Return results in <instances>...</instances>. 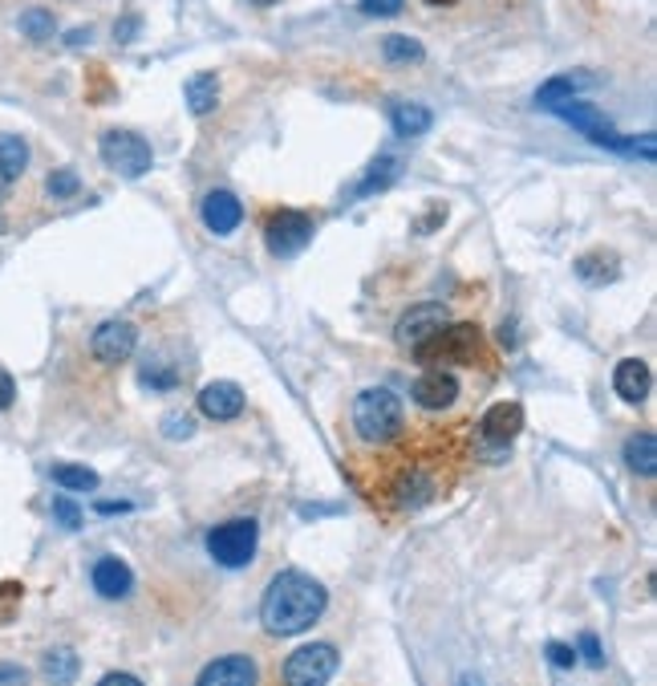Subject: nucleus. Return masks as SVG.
Masks as SVG:
<instances>
[{
  "instance_id": "nucleus-1",
  "label": "nucleus",
  "mask_w": 657,
  "mask_h": 686,
  "mask_svg": "<svg viewBox=\"0 0 657 686\" xmlns=\"http://www.w3.org/2000/svg\"><path fill=\"white\" fill-rule=\"evenodd\" d=\"M325 606H329V593L317 577L309 573H281L264 589V601H260V621L264 630L276 633V638H293V633H305L321 621Z\"/></svg>"
},
{
  "instance_id": "nucleus-2",
  "label": "nucleus",
  "mask_w": 657,
  "mask_h": 686,
  "mask_svg": "<svg viewBox=\"0 0 657 686\" xmlns=\"http://www.w3.org/2000/svg\"><path fill=\"white\" fill-rule=\"evenodd\" d=\"M353 427L362 435L365 443H394L406 427V411H403V398L386 386H370V391L358 394V403H353Z\"/></svg>"
},
{
  "instance_id": "nucleus-3",
  "label": "nucleus",
  "mask_w": 657,
  "mask_h": 686,
  "mask_svg": "<svg viewBox=\"0 0 657 686\" xmlns=\"http://www.w3.org/2000/svg\"><path fill=\"white\" fill-rule=\"evenodd\" d=\"M479 325L471 322H458V325H443L434 337H427L422 346L410 350L415 362H422L427 370H446V366H458V362H475V353H479Z\"/></svg>"
},
{
  "instance_id": "nucleus-4",
  "label": "nucleus",
  "mask_w": 657,
  "mask_h": 686,
  "mask_svg": "<svg viewBox=\"0 0 657 686\" xmlns=\"http://www.w3.org/2000/svg\"><path fill=\"white\" fill-rule=\"evenodd\" d=\"M256 549H260V525L252 516L248 520H228L207 532V552H212L215 565L224 569H243L256 561Z\"/></svg>"
},
{
  "instance_id": "nucleus-5",
  "label": "nucleus",
  "mask_w": 657,
  "mask_h": 686,
  "mask_svg": "<svg viewBox=\"0 0 657 686\" xmlns=\"http://www.w3.org/2000/svg\"><path fill=\"white\" fill-rule=\"evenodd\" d=\"M98 150H102V162L122 179H143L150 171V162H155L150 143L135 131H106Z\"/></svg>"
},
{
  "instance_id": "nucleus-6",
  "label": "nucleus",
  "mask_w": 657,
  "mask_h": 686,
  "mask_svg": "<svg viewBox=\"0 0 657 686\" xmlns=\"http://www.w3.org/2000/svg\"><path fill=\"white\" fill-rule=\"evenodd\" d=\"M341 666V654H337L329 642H309V646L293 650L284 659V686H325Z\"/></svg>"
},
{
  "instance_id": "nucleus-7",
  "label": "nucleus",
  "mask_w": 657,
  "mask_h": 686,
  "mask_svg": "<svg viewBox=\"0 0 657 686\" xmlns=\"http://www.w3.org/2000/svg\"><path fill=\"white\" fill-rule=\"evenodd\" d=\"M313 232H317L313 216L309 212H296V207H276L264 220V244L276 256H296L301 248H309Z\"/></svg>"
},
{
  "instance_id": "nucleus-8",
  "label": "nucleus",
  "mask_w": 657,
  "mask_h": 686,
  "mask_svg": "<svg viewBox=\"0 0 657 686\" xmlns=\"http://www.w3.org/2000/svg\"><path fill=\"white\" fill-rule=\"evenodd\" d=\"M443 325H446L443 305H439V301H422V305H410V310L403 313V322L394 325V341H398L403 350H415L427 337L439 334Z\"/></svg>"
},
{
  "instance_id": "nucleus-9",
  "label": "nucleus",
  "mask_w": 657,
  "mask_h": 686,
  "mask_svg": "<svg viewBox=\"0 0 657 686\" xmlns=\"http://www.w3.org/2000/svg\"><path fill=\"white\" fill-rule=\"evenodd\" d=\"M138 346V329L131 322H102L94 329V337H90V353H94L98 362H106V366H118L126 362L131 353H135Z\"/></svg>"
},
{
  "instance_id": "nucleus-10",
  "label": "nucleus",
  "mask_w": 657,
  "mask_h": 686,
  "mask_svg": "<svg viewBox=\"0 0 657 686\" xmlns=\"http://www.w3.org/2000/svg\"><path fill=\"white\" fill-rule=\"evenodd\" d=\"M415 403L422 411H446L458 398V378L451 370H427L415 378Z\"/></svg>"
},
{
  "instance_id": "nucleus-11",
  "label": "nucleus",
  "mask_w": 657,
  "mask_h": 686,
  "mask_svg": "<svg viewBox=\"0 0 657 686\" xmlns=\"http://www.w3.org/2000/svg\"><path fill=\"white\" fill-rule=\"evenodd\" d=\"M260 683V671H256L252 659H243V654H224V659H215L212 666H203L200 683L195 686H256Z\"/></svg>"
},
{
  "instance_id": "nucleus-12",
  "label": "nucleus",
  "mask_w": 657,
  "mask_h": 686,
  "mask_svg": "<svg viewBox=\"0 0 657 686\" xmlns=\"http://www.w3.org/2000/svg\"><path fill=\"white\" fill-rule=\"evenodd\" d=\"M200 411L212 423H231V418L243 415V391L236 382H212L200 391Z\"/></svg>"
},
{
  "instance_id": "nucleus-13",
  "label": "nucleus",
  "mask_w": 657,
  "mask_h": 686,
  "mask_svg": "<svg viewBox=\"0 0 657 686\" xmlns=\"http://www.w3.org/2000/svg\"><path fill=\"white\" fill-rule=\"evenodd\" d=\"M520 431H523V406L520 403H496L484 411V423H479L484 443H511Z\"/></svg>"
},
{
  "instance_id": "nucleus-14",
  "label": "nucleus",
  "mask_w": 657,
  "mask_h": 686,
  "mask_svg": "<svg viewBox=\"0 0 657 686\" xmlns=\"http://www.w3.org/2000/svg\"><path fill=\"white\" fill-rule=\"evenodd\" d=\"M649 386H654V374H649V366L642 358H625V362L613 370V391H618L621 403L630 406H642L649 398Z\"/></svg>"
},
{
  "instance_id": "nucleus-15",
  "label": "nucleus",
  "mask_w": 657,
  "mask_h": 686,
  "mask_svg": "<svg viewBox=\"0 0 657 686\" xmlns=\"http://www.w3.org/2000/svg\"><path fill=\"white\" fill-rule=\"evenodd\" d=\"M200 216H203V224L215 232V236H228V232L240 228L243 207H240V200H236L231 191H212V195L203 200Z\"/></svg>"
},
{
  "instance_id": "nucleus-16",
  "label": "nucleus",
  "mask_w": 657,
  "mask_h": 686,
  "mask_svg": "<svg viewBox=\"0 0 657 686\" xmlns=\"http://www.w3.org/2000/svg\"><path fill=\"white\" fill-rule=\"evenodd\" d=\"M90 581H94L98 597L118 601V597H126V593H131V585H135V573H131V565H126V561H118V556H102V561L94 565V573H90Z\"/></svg>"
},
{
  "instance_id": "nucleus-17",
  "label": "nucleus",
  "mask_w": 657,
  "mask_h": 686,
  "mask_svg": "<svg viewBox=\"0 0 657 686\" xmlns=\"http://www.w3.org/2000/svg\"><path fill=\"white\" fill-rule=\"evenodd\" d=\"M592 74H560V78L544 81L536 90V106L544 110H560L564 102H577L580 90H589Z\"/></svg>"
},
{
  "instance_id": "nucleus-18",
  "label": "nucleus",
  "mask_w": 657,
  "mask_h": 686,
  "mask_svg": "<svg viewBox=\"0 0 657 686\" xmlns=\"http://www.w3.org/2000/svg\"><path fill=\"white\" fill-rule=\"evenodd\" d=\"M577 277L589 284H609L621 277V260L613 252H604V248H592L577 260Z\"/></svg>"
},
{
  "instance_id": "nucleus-19",
  "label": "nucleus",
  "mask_w": 657,
  "mask_h": 686,
  "mask_svg": "<svg viewBox=\"0 0 657 686\" xmlns=\"http://www.w3.org/2000/svg\"><path fill=\"white\" fill-rule=\"evenodd\" d=\"M403 176V162L394 159V155H382V159L365 171L362 179H358V188L349 191V200H362V195H374V191H386L394 179Z\"/></svg>"
},
{
  "instance_id": "nucleus-20",
  "label": "nucleus",
  "mask_w": 657,
  "mask_h": 686,
  "mask_svg": "<svg viewBox=\"0 0 657 686\" xmlns=\"http://www.w3.org/2000/svg\"><path fill=\"white\" fill-rule=\"evenodd\" d=\"M389 119H394V131H398L403 138L427 135L430 126H434V114H430L422 102H398V106L389 110Z\"/></svg>"
},
{
  "instance_id": "nucleus-21",
  "label": "nucleus",
  "mask_w": 657,
  "mask_h": 686,
  "mask_svg": "<svg viewBox=\"0 0 657 686\" xmlns=\"http://www.w3.org/2000/svg\"><path fill=\"white\" fill-rule=\"evenodd\" d=\"M625 463H630L633 475H642V480H654L657 475V439L649 431L633 435L630 443H625Z\"/></svg>"
},
{
  "instance_id": "nucleus-22",
  "label": "nucleus",
  "mask_w": 657,
  "mask_h": 686,
  "mask_svg": "<svg viewBox=\"0 0 657 686\" xmlns=\"http://www.w3.org/2000/svg\"><path fill=\"white\" fill-rule=\"evenodd\" d=\"M183 98H188V110L195 119L212 114L215 102H219V81H215V74H195V78L183 86Z\"/></svg>"
},
{
  "instance_id": "nucleus-23",
  "label": "nucleus",
  "mask_w": 657,
  "mask_h": 686,
  "mask_svg": "<svg viewBox=\"0 0 657 686\" xmlns=\"http://www.w3.org/2000/svg\"><path fill=\"white\" fill-rule=\"evenodd\" d=\"M41 671H45V678H49L54 686H69L73 678H78L81 662H78V654H73L69 646H54V650H45Z\"/></svg>"
},
{
  "instance_id": "nucleus-24",
  "label": "nucleus",
  "mask_w": 657,
  "mask_h": 686,
  "mask_svg": "<svg viewBox=\"0 0 657 686\" xmlns=\"http://www.w3.org/2000/svg\"><path fill=\"white\" fill-rule=\"evenodd\" d=\"M430 496H434V487H430V480L422 471H406V475H398V484H394V504L398 508H422Z\"/></svg>"
},
{
  "instance_id": "nucleus-25",
  "label": "nucleus",
  "mask_w": 657,
  "mask_h": 686,
  "mask_svg": "<svg viewBox=\"0 0 657 686\" xmlns=\"http://www.w3.org/2000/svg\"><path fill=\"white\" fill-rule=\"evenodd\" d=\"M382 57H386L389 66H418V61L427 57V49H422V41L403 37V33H389V37L382 41Z\"/></svg>"
},
{
  "instance_id": "nucleus-26",
  "label": "nucleus",
  "mask_w": 657,
  "mask_h": 686,
  "mask_svg": "<svg viewBox=\"0 0 657 686\" xmlns=\"http://www.w3.org/2000/svg\"><path fill=\"white\" fill-rule=\"evenodd\" d=\"M25 167H29L25 138H16V135H4V138H0V176L13 183V179L25 176Z\"/></svg>"
},
{
  "instance_id": "nucleus-27",
  "label": "nucleus",
  "mask_w": 657,
  "mask_h": 686,
  "mask_svg": "<svg viewBox=\"0 0 657 686\" xmlns=\"http://www.w3.org/2000/svg\"><path fill=\"white\" fill-rule=\"evenodd\" d=\"M49 475H54V484L69 487V492H94L98 487V475L90 468H81V463H54Z\"/></svg>"
},
{
  "instance_id": "nucleus-28",
  "label": "nucleus",
  "mask_w": 657,
  "mask_h": 686,
  "mask_svg": "<svg viewBox=\"0 0 657 686\" xmlns=\"http://www.w3.org/2000/svg\"><path fill=\"white\" fill-rule=\"evenodd\" d=\"M54 16L45 13V9H25L21 13V33H25L29 41H49L54 37Z\"/></svg>"
},
{
  "instance_id": "nucleus-29",
  "label": "nucleus",
  "mask_w": 657,
  "mask_h": 686,
  "mask_svg": "<svg viewBox=\"0 0 657 686\" xmlns=\"http://www.w3.org/2000/svg\"><path fill=\"white\" fill-rule=\"evenodd\" d=\"M143 386H150V391H174L179 386V370L171 362H147L143 366Z\"/></svg>"
},
{
  "instance_id": "nucleus-30",
  "label": "nucleus",
  "mask_w": 657,
  "mask_h": 686,
  "mask_svg": "<svg viewBox=\"0 0 657 686\" xmlns=\"http://www.w3.org/2000/svg\"><path fill=\"white\" fill-rule=\"evenodd\" d=\"M81 179L78 171H69V167H57V171H49V179H45V191L54 195V200H69V195H78Z\"/></svg>"
},
{
  "instance_id": "nucleus-31",
  "label": "nucleus",
  "mask_w": 657,
  "mask_h": 686,
  "mask_svg": "<svg viewBox=\"0 0 657 686\" xmlns=\"http://www.w3.org/2000/svg\"><path fill=\"white\" fill-rule=\"evenodd\" d=\"M54 520L66 528V532H78V528H81V508L73 504V499H66V496L54 499Z\"/></svg>"
},
{
  "instance_id": "nucleus-32",
  "label": "nucleus",
  "mask_w": 657,
  "mask_h": 686,
  "mask_svg": "<svg viewBox=\"0 0 657 686\" xmlns=\"http://www.w3.org/2000/svg\"><path fill=\"white\" fill-rule=\"evenodd\" d=\"M544 659H548L556 671H573V666H577V650L564 646V642H548V646H544Z\"/></svg>"
},
{
  "instance_id": "nucleus-33",
  "label": "nucleus",
  "mask_w": 657,
  "mask_h": 686,
  "mask_svg": "<svg viewBox=\"0 0 657 686\" xmlns=\"http://www.w3.org/2000/svg\"><path fill=\"white\" fill-rule=\"evenodd\" d=\"M403 4L406 0H358V9H362L365 16H398Z\"/></svg>"
},
{
  "instance_id": "nucleus-34",
  "label": "nucleus",
  "mask_w": 657,
  "mask_h": 686,
  "mask_svg": "<svg viewBox=\"0 0 657 686\" xmlns=\"http://www.w3.org/2000/svg\"><path fill=\"white\" fill-rule=\"evenodd\" d=\"M580 654H585V662H589L592 671L604 666V650H601V642H597V633H580Z\"/></svg>"
},
{
  "instance_id": "nucleus-35",
  "label": "nucleus",
  "mask_w": 657,
  "mask_h": 686,
  "mask_svg": "<svg viewBox=\"0 0 657 686\" xmlns=\"http://www.w3.org/2000/svg\"><path fill=\"white\" fill-rule=\"evenodd\" d=\"M191 431H195V423L188 415H171L162 423V435H171V439H188Z\"/></svg>"
},
{
  "instance_id": "nucleus-36",
  "label": "nucleus",
  "mask_w": 657,
  "mask_h": 686,
  "mask_svg": "<svg viewBox=\"0 0 657 686\" xmlns=\"http://www.w3.org/2000/svg\"><path fill=\"white\" fill-rule=\"evenodd\" d=\"M13 398H16V382H13V374L0 366V415L13 406Z\"/></svg>"
},
{
  "instance_id": "nucleus-37",
  "label": "nucleus",
  "mask_w": 657,
  "mask_h": 686,
  "mask_svg": "<svg viewBox=\"0 0 657 686\" xmlns=\"http://www.w3.org/2000/svg\"><path fill=\"white\" fill-rule=\"evenodd\" d=\"M98 516H126V511H135V504L131 499H102V504H94Z\"/></svg>"
},
{
  "instance_id": "nucleus-38",
  "label": "nucleus",
  "mask_w": 657,
  "mask_h": 686,
  "mask_svg": "<svg viewBox=\"0 0 657 686\" xmlns=\"http://www.w3.org/2000/svg\"><path fill=\"white\" fill-rule=\"evenodd\" d=\"M25 671L21 666H13V662H0V686H25Z\"/></svg>"
},
{
  "instance_id": "nucleus-39",
  "label": "nucleus",
  "mask_w": 657,
  "mask_h": 686,
  "mask_svg": "<svg viewBox=\"0 0 657 686\" xmlns=\"http://www.w3.org/2000/svg\"><path fill=\"white\" fill-rule=\"evenodd\" d=\"M138 33V16H122V25L114 29V37L118 41H131Z\"/></svg>"
},
{
  "instance_id": "nucleus-40",
  "label": "nucleus",
  "mask_w": 657,
  "mask_h": 686,
  "mask_svg": "<svg viewBox=\"0 0 657 686\" xmlns=\"http://www.w3.org/2000/svg\"><path fill=\"white\" fill-rule=\"evenodd\" d=\"M98 686H143V683H138V678H135V674H106V678H102V683H98Z\"/></svg>"
},
{
  "instance_id": "nucleus-41",
  "label": "nucleus",
  "mask_w": 657,
  "mask_h": 686,
  "mask_svg": "<svg viewBox=\"0 0 657 686\" xmlns=\"http://www.w3.org/2000/svg\"><path fill=\"white\" fill-rule=\"evenodd\" d=\"M69 45H81V41H90V33H81V29H78V33H69Z\"/></svg>"
},
{
  "instance_id": "nucleus-42",
  "label": "nucleus",
  "mask_w": 657,
  "mask_h": 686,
  "mask_svg": "<svg viewBox=\"0 0 657 686\" xmlns=\"http://www.w3.org/2000/svg\"><path fill=\"white\" fill-rule=\"evenodd\" d=\"M427 4H434V9H446V4H458V0H427Z\"/></svg>"
},
{
  "instance_id": "nucleus-43",
  "label": "nucleus",
  "mask_w": 657,
  "mask_h": 686,
  "mask_svg": "<svg viewBox=\"0 0 657 686\" xmlns=\"http://www.w3.org/2000/svg\"><path fill=\"white\" fill-rule=\"evenodd\" d=\"M4 191H9V179L0 176V200H4Z\"/></svg>"
},
{
  "instance_id": "nucleus-44",
  "label": "nucleus",
  "mask_w": 657,
  "mask_h": 686,
  "mask_svg": "<svg viewBox=\"0 0 657 686\" xmlns=\"http://www.w3.org/2000/svg\"><path fill=\"white\" fill-rule=\"evenodd\" d=\"M252 4H260V9H269V4H276V0H252Z\"/></svg>"
},
{
  "instance_id": "nucleus-45",
  "label": "nucleus",
  "mask_w": 657,
  "mask_h": 686,
  "mask_svg": "<svg viewBox=\"0 0 657 686\" xmlns=\"http://www.w3.org/2000/svg\"><path fill=\"white\" fill-rule=\"evenodd\" d=\"M463 686H475V683H463Z\"/></svg>"
}]
</instances>
